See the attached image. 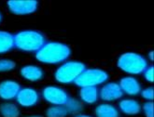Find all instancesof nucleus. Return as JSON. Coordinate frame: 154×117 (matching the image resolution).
<instances>
[{
    "label": "nucleus",
    "mask_w": 154,
    "mask_h": 117,
    "mask_svg": "<svg viewBox=\"0 0 154 117\" xmlns=\"http://www.w3.org/2000/svg\"><path fill=\"white\" fill-rule=\"evenodd\" d=\"M70 48L65 44L51 42L45 44L37 52L35 58L43 63L56 64L66 60L70 56Z\"/></svg>",
    "instance_id": "nucleus-1"
},
{
    "label": "nucleus",
    "mask_w": 154,
    "mask_h": 117,
    "mask_svg": "<svg viewBox=\"0 0 154 117\" xmlns=\"http://www.w3.org/2000/svg\"><path fill=\"white\" fill-rule=\"evenodd\" d=\"M45 45V37L37 31H23L14 35V47L23 51H38Z\"/></svg>",
    "instance_id": "nucleus-2"
},
{
    "label": "nucleus",
    "mask_w": 154,
    "mask_h": 117,
    "mask_svg": "<svg viewBox=\"0 0 154 117\" xmlns=\"http://www.w3.org/2000/svg\"><path fill=\"white\" fill-rule=\"evenodd\" d=\"M119 66L125 73L131 75H139L148 67V62L141 55L137 53H124L118 60Z\"/></svg>",
    "instance_id": "nucleus-3"
},
{
    "label": "nucleus",
    "mask_w": 154,
    "mask_h": 117,
    "mask_svg": "<svg viewBox=\"0 0 154 117\" xmlns=\"http://www.w3.org/2000/svg\"><path fill=\"white\" fill-rule=\"evenodd\" d=\"M85 70V65L82 62L68 61L63 64L55 73V79L60 83L69 84L74 82L76 78Z\"/></svg>",
    "instance_id": "nucleus-4"
},
{
    "label": "nucleus",
    "mask_w": 154,
    "mask_h": 117,
    "mask_svg": "<svg viewBox=\"0 0 154 117\" xmlns=\"http://www.w3.org/2000/svg\"><path fill=\"white\" fill-rule=\"evenodd\" d=\"M108 79V75L103 70L99 69H88L84 70L74 81V83L80 86H95L105 83Z\"/></svg>",
    "instance_id": "nucleus-5"
},
{
    "label": "nucleus",
    "mask_w": 154,
    "mask_h": 117,
    "mask_svg": "<svg viewBox=\"0 0 154 117\" xmlns=\"http://www.w3.org/2000/svg\"><path fill=\"white\" fill-rule=\"evenodd\" d=\"M42 94L45 101H47L48 102L54 105H60V106L65 105L69 98L67 93L64 89L57 86L45 87Z\"/></svg>",
    "instance_id": "nucleus-6"
},
{
    "label": "nucleus",
    "mask_w": 154,
    "mask_h": 117,
    "mask_svg": "<svg viewBox=\"0 0 154 117\" xmlns=\"http://www.w3.org/2000/svg\"><path fill=\"white\" fill-rule=\"evenodd\" d=\"M8 6L10 10L16 15H26L37 10V1H8Z\"/></svg>",
    "instance_id": "nucleus-7"
},
{
    "label": "nucleus",
    "mask_w": 154,
    "mask_h": 117,
    "mask_svg": "<svg viewBox=\"0 0 154 117\" xmlns=\"http://www.w3.org/2000/svg\"><path fill=\"white\" fill-rule=\"evenodd\" d=\"M17 102L23 107H31L38 103L39 97L33 88H23L16 96Z\"/></svg>",
    "instance_id": "nucleus-8"
},
{
    "label": "nucleus",
    "mask_w": 154,
    "mask_h": 117,
    "mask_svg": "<svg viewBox=\"0 0 154 117\" xmlns=\"http://www.w3.org/2000/svg\"><path fill=\"white\" fill-rule=\"evenodd\" d=\"M123 92L117 83H108L105 85L100 91V98L106 101H116L118 98H121Z\"/></svg>",
    "instance_id": "nucleus-9"
},
{
    "label": "nucleus",
    "mask_w": 154,
    "mask_h": 117,
    "mask_svg": "<svg viewBox=\"0 0 154 117\" xmlns=\"http://www.w3.org/2000/svg\"><path fill=\"white\" fill-rule=\"evenodd\" d=\"M21 90V86L15 81L7 80L0 83V98L6 101H10L16 98Z\"/></svg>",
    "instance_id": "nucleus-10"
},
{
    "label": "nucleus",
    "mask_w": 154,
    "mask_h": 117,
    "mask_svg": "<svg viewBox=\"0 0 154 117\" xmlns=\"http://www.w3.org/2000/svg\"><path fill=\"white\" fill-rule=\"evenodd\" d=\"M122 92L126 94L135 96L140 93L141 91V86L138 83V81L134 77H124L120 81L119 84Z\"/></svg>",
    "instance_id": "nucleus-11"
},
{
    "label": "nucleus",
    "mask_w": 154,
    "mask_h": 117,
    "mask_svg": "<svg viewBox=\"0 0 154 117\" xmlns=\"http://www.w3.org/2000/svg\"><path fill=\"white\" fill-rule=\"evenodd\" d=\"M21 75H23V78L29 80V81H38L40 80L44 74L43 71L38 67V66H34V65H28V66H24L21 70Z\"/></svg>",
    "instance_id": "nucleus-12"
},
{
    "label": "nucleus",
    "mask_w": 154,
    "mask_h": 117,
    "mask_svg": "<svg viewBox=\"0 0 154 117\" xmlns=\"http://www.w3.org/2000/svg\"><path fill=\"white\" fill-rule=\"evenodd\" d=\"M120 109L122 113L129 115H134L140 113V104L134 100H123L119 104Z\"/></svg>",
    "instance_id": "nucleus-13"
},
{
    "label": "nucleus",
    "mask_w": 154,
    "mask_h": 117,
    "mask_svg": "<svg viewBox=\"0 0 154 117\" xmlns=\"http://www.w3.org/2000/svg\"><path fill=\"white\" fill-rule=\"evenodd\" d=\"M80 98L88 104H93L97 101L98 91L95 86H85L81 87L79 91Z\"/></svg>",
    "instance_id": "nucleus-14"
},
{
    "label": "nucleus",
    "mask_w": 154,
    "mask_h": 117,
    "mask_svg": "<svg viewBox=\"0 0 154 117\" xmlns=\"http://www.w3.org/2000/svg\"><path fill=\"white\" fill-rule=\"evenodd\" d=\"M14 47V37L8 32L0 31V53H6Z\"/></svg>",
    "instance_id": "nucleus-15"
},
{
    "label": "nucleus",
    "mask_w": 154,
    "mask_h": 117,
    "mask_svg": "<svg viewBox=\"0 0 154 117\" xmlns=\"http://www.w3.org/2000/svg\"><path fill=\"white\" fill-rule=\"evenodd\" d=\"M95 114L97 117H119V112L110 104H101L97 106Z\"/></svg>",
    "instance_id": "nucleus-16"
},
{
    "label": "nucleus",
    "mask_w": 154,
    "mask_h": 117,
    "mask_svg": "<svg viewBox=\"0 0 154 117\" xmlns=\"http://www.w3.org/2000/svg\"><path fill=\"white\" fill-rule=\"evenodd\" d=\"M0 113L3 117H19L20 111L13 103H3L0 105Z\"/></svg>",
    "instance_id": "nucleus-17"
},
{
    "label": "nucleus",
    "mask_w": 154,
    "mask_h": 117,
    "mask_svg": "<svg viewBox=\"0 0 154 117\" xmlns=\"http://www.w3.org/2000/svg\"><path fill=\"white\" fill-rule=\"evenodd\" d=\"M64 106L67 111V113H71V114H77L83 110L82 103L76 100V98H69L68 101L66 102Z\"/></svg>",
    "instance_id": "nucleus-18"
},
{
    "label": "nucleus",
    "mask_w": 154,
    "mask_h": 117,
    "mask_svg": "<svg viewBox=\"0 0 154 117\" xmlns=\"http://www.w3.org/2000/svg\"><path fill=\"white\" fill-rule=\"evenodd\" d=\"M47 117H66L67 115V111L65 106L56 105L51 107L46 111Z\"/></svg>",
    "instance_id": "nucleus-19"
},
{
    "label": "nucleus",
    "mask_w": 154,
    "mask_h": 117,
    "mask_svg": "<svg viewBox=\"0 0 154 117\" xmlns=\"http://www.w3.org/2000/svg\"><path fill=\"white\" fill-rule=\"evenodd\" d=\"M16 64L15 62L10 60H0V72H8L13 70Z\"/></svg>",
    "instance_id": "nucleus-20"
},
{
    "label": "nucleus",
    "mask_w": 154,
    "mask_h": 117,
    "mask_svg": "<svg viewBox=\"0 0 154 117\" xmlns=\"http://www.w3.org/2000/svg\"><path fill=\"white\" fill-rule=\"evenodd\" d=\"M143 111L147 117H153V102H146L143 105Z\"/></svg>",
    "instance_id": "nucleus-21"
},
{
    "label": "nucleus",
    "mask_w": 154,
    "mask_h": 117,
    "mask_svg": "<svg viewBox=\"0 0 154 117\" xmlns=\"http://www.w3.org/2000/svg\"><path fill=\"white\" fill-rule=\"evenodd\" d=\"M153 71H154L153 66H150L149 68H147L146 70H145V74H144L146 80L149 81V82H150V83H153V81H154Z\"/></svg>",
    "instance_id": "nucleus-22"
},
{
    "label": "nucleus",
    "mask_w": 154,
    "mask_h": 117,
    "mask_svg": "<svg viewBox=\"0 0 154 117\" xmlns=\"http://www.w3.org/2000/svg\"><path fill=\"white\" fill-rule=\"evenodd\" d=\"M141 94L144 98H146L148 101H152L153 100V87L150 86L149 88L144 89Z\"/></svg>",
    "instance_id": "nucleus-23"
},
{
    "label": "nucleus",
    "mask_w": 154,
    "mask_h": 117,
    "mask_svg": "<svg viewBox=\"0 0 154 117\" xmlns=\"http://www.w3.org/2000/svg\"><path fill=\"white\" fill-rule=\"evenodd\" d=\"M153 54H154V52H153V51H150V52H149V59H150V60H151V61H153V60H154V58H153Z\"/></svg>",
    "instance_id": "nucleus-24"
},
{
    "label": "nucleus",
    "mask_w": 154,
    "mask_h": 117,
    "mask_svg": "<svg viewBox=\"0 0 154 117\" xmlns=\"http://www.w3.org/2000/svg\"><path fill=\"white\" fill-rule=\"evenodd\" d=\"M76 117H91V116H88V115H84V114H79V115H77Z\"/></svg>",
    "instance_id": "nucleus-25"
},
{
    "label": "nucleus",
    "mask_w": 154,
    "mask_h": 117,
    "mask_svg": "<svg viewBox=\"0 0 154 117\" xmlns=\"http://www.w3.org/2000/svg\"><path fill=\"white\" fill-rule=\"evenodd\" d=\"M28 117H42L41 115H33V116H28Z\"/></svg>",
    "instance_id": "nucleus-26"
},
{
    "label": "nucleus",
    "mask_w": 154,
    "mask_h": 117,
    "mask_svg": "<svg viewBox=\"0 0 154 117\" xmlns=\"http://www.w3.org/2000/svg\"><path fill=\"white\" fill-rule=\"evenodd\" d=\"M1 19H2V17H1V14H0V22H1Z\"/></svg>",
    "instance_id": "nucleus-27"
}]
</instances>
